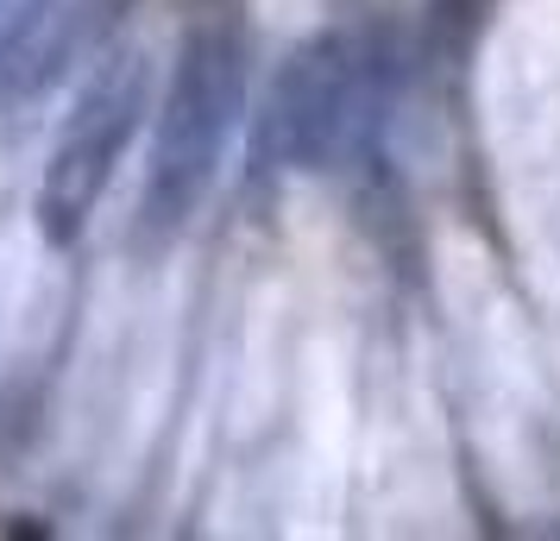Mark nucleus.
I'll use <instances>...</instances> for the list:
<instances>
[{"label": "nucleus", "instance_id": "1", "mask_svg": "<svg viewBox=\"0 0 560 541\" xmlns=\"http://www.w3.org/2000/svg\"><path fill=\"white\" fill-rule=\"evenodd\" d=\"M258 77L253 0H183L177 45L152 102V145L139 177L132 246L164 252L202 214L208 189L228 164Z\"/></svg>", "mask_w": 560, "mask_h": 541}, {"label": "nucleus", "instance_id": "2", "mask_svg": "<svg viewBox=\"0 0 560 541\" xmlns=\"http://www.w3.org/2000/svg\"><path fill=\"white\" fill-rule=\"evenodd\" d=\"M384 127V51L372 26L328 20L290 45L258 102L253 157L278 177H334L372 152Z\"/></svg>", "mask_w": 560, "mask_h": 541}, {"label": "nucleus", "instance_id": "3", "mask_svg": "<svg viewBox=\"0 0 560 541\" xmlns=\"http://www.w3.org/2000/svg\"><path fill=\"white\" fill-rule=\"evenodd\" d=\"M145 114H152V51H145V38H114L89 57L77 95L57 120L38 196H32V227L45 246L70 252L95 227Z\"/></svg>", "mask_w": 560, "mask_h": 541}, {"label": "nucleus", "instance_id": "4", "mask_svg": "<svg viewBox=\"0 0 560 541\" xmlns=\"http://www.w3.org/2000/svg\"><path fill=\"white\" fill-rule=\"evenodd\" d=\"M45 7H51V0H0V82L13 70V57L26 51V38L38 32Z\"/></svg>", "mask_w": 560, "mask_h": 541}]
</instances>
